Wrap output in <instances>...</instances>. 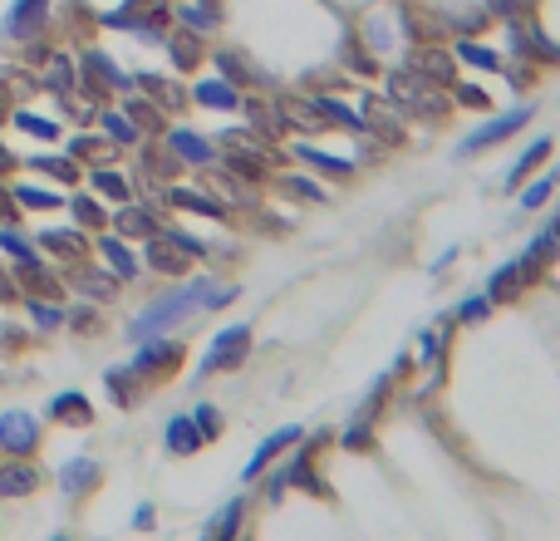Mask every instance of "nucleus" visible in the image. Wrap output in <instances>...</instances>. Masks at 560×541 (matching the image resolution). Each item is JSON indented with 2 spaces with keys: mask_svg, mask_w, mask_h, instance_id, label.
<instances>
[{
  "mask_svg": "<svg viewBox=\"0 0 560 541\" xmlns=\"http://www.w3.org/2000/svg\"><path fill=\"white\" fill-rule=\"evenodd\" d=\"M236 296H241L236 286H217L212 276H197V281H187V286H172L163 296H153V301L128 320L123 340H128V345H143V340H153V335H172L177 325H187V320L202 315V310H226Z\"/></svg>",
  "mask_w": 560,
  "mask_h": 541,
  "instance_id": "f257e3e1",
  "label": "nucleus"
},
{
  "mask_svg": "<svg viewBox=\"0 0 560 541\" xmlns=\"http://www.w3.org/2000/svg\"><path fill=\"white\" fill-rule=\"evenodd\" d=\"M330 443H335V433H330V428H320L305 448L295 443V453L280 463L276 473L266 468V473H261V478H266V502H280V497H285V492H295V487H305L310 497H330V482L315 478V458H320V448H330Z\"/></svg>",
  "mask_w": 560,
  "mask_h": 541,
  "instance_id": "f03ea898",
  "label": "nucleus"
},
{
  "mask_svg": "<svg viewBox=\"0 0 560 541\" xmlns=\"http://www.w3.org/2000/svg\"><path fill=\"white\" fill-rule=\"evenodd\" d=\"M531 119H536V109H531V104H516V109H506V114H497V119L477 123V128L457 143V158H477V153L497 148V143H506V138H516Z\"/></svg>",
  "mask_w": 560,
  "mask_h": 541,
  "instance_id": "7ed1b4c3",
  "label": "nucleus"
},
{
  "mask_svg": "<svg viewBox=\"0 0 560 541\" xmlns=\"http://www.w3.org/2000/svg\"><path fill=\"white\" fill-rule=\"evenodd\" d=\"M251 355V325H226L212 335V345H207V355L197 364V379H212V374H231V369H241Z\"/></svg>",
  "mask_w": 560,
  "mask_h": 541,
  "instance_id": "20e7f679",
  "label": "nucleus"
},
{
  "mask_svg": "<svg viewBox=\"0 0 560 541\" xmlns=\"http://www.w3.org/2000/svg\"><path fill=\"white\" fill-rule=\"evenodd\" d=\"M182 340H168V335H153V340H143L138 345V355H133V374L143 379V384H163L172 379L177 369H182Z\"/></svg>",
  "mask_w": 560,
  "mask_h": 541,
  "instance_id": "39448f33",
  "label": "nucleus"
},
{
  "mask_svg": "<svg viewBox=\"0 0 560 541\" xmlns=\"http://www.w3.org/2000/svg\"><path fill=\"white\" fill-rule=\"evenodd\" d=\"M35 448H40V419L30 409H5L0 414V453L30 458Z\"/></svg>",
  "mask_w": 560,
  "mask_h": 541,
  "instance_id": "423d86ee",
  "label": "nucleus"
},
{
  "mask_svg": "<svg viewBox=\"0 0 560 541\" xmlns=\"http://www.w3.org/2000/svg\"><path fill=\"white\" fill-rule=\"evenodd\" d=\"M536 276H541V271H536L526 256H511V261H502V266L487 276V291H482V296H487L492 305H506V301H516V296H521Z\"/></svg>",
  "mask_w": 560,
  "mask_h": 541,
  "instance_id": "0eeeda50",
  "label": "nucleus"
},
{
  "mask_svg": "<svg viewBox=\"0 0 560 541\" xmlns=\"http://www.w3.org/2000/svg\"><path fill=\"white\" fill-rule=\"evenodd\" d=\"M50 25V0H10L0 20V40H35Z\"/></svg>",
  "mask_w": 560,
  "mask_h": 541,
  "instance_id": "6e6552de",
  "label": "nucleus"
},
{
  "mask_svg": "<svg viewBox=\"0 0 560 541\" xmlns=\"http://www.w3.org/2000/svg\"><path fill=\"white\" fill-rule=\"evenodd\" d=\"M300 438H305V428H300V423H285V428H276L271 438H261V448H256V453H251V463L241 468V482H261V473H266V468H276Z\"/></svg>",
  "mask_w": 560,
  "mask_h": 541,
  "instance_id": "1a4fd4ad",
  "label": "nucleus"
},
{
  "mask_svg": "<svg viewBox=\"0 0 560 541\" xmlns=\"http://www.w3.org/2000/svg\"><path fill=\"white\" fill-rule=\"evenodd\" d=\"M109 222H113V232H118L123 241H148V237H158V232H163V217H158L153 207L133 202V197H128V202H118V212H113Z\"/></svg>",
  "mask_w": 560,
  "mask_h": 541,
  "instance_id": "9d476101",
  "label": "nucleus"
},
{
  "mask_svg": "<svg viewBox=\"0 0 560 541\" xmlns=\"http://www.w3.org/2000/svg\"><path fill=\"white\" fill-rule=\"evenodd\" d=\"M35 241H40V251L59 256L64 266H84L89 261V232L84 227H45Z\"/></svg>",
  "mask_w": 560,
  "mask_h": 541,
  "instance_id": "9b49d317",
  "label": "nucleus"
},
{
  "mask_svg": "<svg viewBox=\"0 0 560 541\" xmlns=\"http://www.w3.org/2000/svg\"><path fill=\"white\" fill-rule=\"evenodd\" d=\"M40 487H45V473H40L35 458H10L5 453V463H0V497H35Z\"/></svg>",
  "mask_w": 560,
  "mask_h": 541,
  "instance_id": "f8f14e48",
  "label": "nucleus"
},
{
  "mask_svg": "<svg viewBox=\"0 0 560 541\" xmlns=\"http://www.w3.org/2000/svg\"><path fill=\"white\" fill-rule=\"evenodd\" d=\"M168 138V153L177 163H192V168H207V163H217V143L212 138H202L197 128H163Z\"/></svg>",
  "mask_w": 560,
  "mask_h": 541,
  "instance_id": "ddd939ff",
  "label": "nucleus"
},
{
  "mask_svg": "<svg viewBox=\"0 0 560 541\" xmlns=\"http://www.w3.org/2000/svg\"><path fill=\"white\" fill-rule=\"evenodd\" d=\"M59 492L69 497V502H79V497H89L99 482H104V468L94 463V458H69V463H59Z\"/></svg>",
  "mask_w": 560,
  "mask_h": 541,
  "instance_id": "4468645a",
  "label": "nucleus"
},
{
  "mask_svg": "<svg viewBox=\"0 0 560 541\" xmlns=\"http://www.w3.org/2000/svg\"><path fill=\"white\" fill-rule=\"evenodd\" d=\"M192 104L197 109H212V114H236L241 109V89L222 79V74H212V79H197L192 84Z\"/></svg>",
  "mask_w": 560,
  "mask_h": 541,
  "instance_id": "2eb2a0df",
  "label": "nucleus"
},
{
  "mask_svg": "<svg viewBox=\"0 0 560 541\" xmlns=\"http://www.w3.org/2000/svg\"><path fill=\"white\" fill-rule=\"evenodd\" d=\"M94 404H89V394H79V389H64L50 399V423L59 428H94Z\"/></svg>",
  "mask_w": 560,
  "mask_h": 541,
  "instance_id": "dca6fc26",
  "label": "nucleus"
},
{
  "mask_svg": "<svg viewBox=\"0 0 560 541\" xmlns=\"http://www.w3.org/2000/svg\"><path fill=\"white\" fill-rule=\"evenodd\" d=\"M79 74H84V79H94V84H104V89H118V94H128V89H133V74H128V69H118L113 55H104V50H84Z\"/></svg>",
  "mask_w": 560,
  "mask_h": 541,
  "instance_id": "f3484780",
  "label": "nucleus"
},
{
  "mask_svg": "<svg viewBox=\"0 0 560 541\" xmlns=\"http://www.w3.org/2000/svg\"><path fill=\"white\" fill-rule=\"evenodd\" d=\"M99 256L109 261L113 281H133L138 271H143V261H138V251H133V241H123L118 232L113 237H99Z\"/></svg>",
  "mask_w": 560,
  "mask_h": 541,
  "instance_id": "a211bd4d",
  "label": "nucleus"
},
{
  "mask_svg": "<svg viewBox=\"0 0 560 541\" xmlns=\"http://www.w3.org/2000/svg\"><path fill=\"white\" fill-rule=\"evenodd\" d=\"M163 50H168V60L182 69V74H192L202 55H207V35H192V30H168V40H163Z\"/></svg>",
  "mask_w": 560,
  "mask_h": 541,
  "instance_id": "6ab92c4d",
  "label": "nucleus"
},
{
  "mask_svg": "<svg viewBox=\"0 0 560 541\" xmlns=\"http://www.w3.org/2000/svg\"><path fill=\"white\" fill-rule=\"evenodd\" d=\"M187 266H192V256L182 246H172L163 232L148 237V271H158V276H187Z\"/></svg>",
  "mask_w": 560,
  "mask_h": 541,
  "instance_id": "aec40b11",
  "label": "nucleus"
},
{
  "mask_svg": "<svg viewBox=\"0 0 560 541\" xmlns=\"http://www.w3.org/2000/svg\"><path fill=\"white\" fill-rule=\"evenodd\" d=\"M551 148H556V143H551V138H531V143H526V148H521V158H516V163H511V168H506V192H516V187H521V182L531 178V173H536V168H541V163H546V158H551Z\"/></svg>",
  "mask_w": 560,
  "mask_h": 541,
  "instance_id": "412c9836",
  "label": "nucleus"
},
{
  "mask_svg": "<svg viewBox=\"0 0 560 541\" xmlns=\"http://www.w3.org/2000/svg\"><path fill=\"white\" fill-rule=\"evenodd\" d=\"M163 443H168L172 458H192V453L202 448V433H197L192 414H172L168 428H163Z\"/></svg>",
  "mask_w": 560,
  "mask_h": 541,
  "instance_id": "4be33fe9",
  "label": "nucleus"
},
{
  "mask_svg": "<svg viewBox=\"0 0 560 541\" xmlns=\"http://www.w3.org/2000/svg\"><path fill=\"white\" fill-rule=\"evenodd\" d=\"M104 384H109V399L118 409H133L143 399V379L133 374V364H113L109 374H104Z\"/></svg>",
  "mask_w": 560,
  "mask_h": 541,
  "instance_id": "5701e85b",
  "label": "nucleus"
},
{
  "mask_svg": "<svg viewBox=\"0 0 560 541\" xmlns=\"http://www.w3.org/2000/svg\"><path fill=\"white\" fill-rule=\"evenodd\" d=\"M99 128H104V138H109L113 148H138V143H143V128L128 119L123 109H104V114H99Z\"/></svg>",
  "mask_w": 560,
  "mask_h": 541,
  "instance_id": "b1692460",
  "label": "nucleus"
},
{
  "mask_svg": "<svg viewBox=\"0 0 560 541\" xmlns=\"http://www.w3.org/2000/svg\"><path fill=\"white\" fill-rule=\"evenodd\" d=\"M89 187H94V192H104L109 202H128V197H133V178H128V173H118V168H109V163L89 168Z\"/></svg>",
  "mask_w": 560,
  "mask_h": 541,
  "instance_id": "393cba45",
  "label": "nucleus"
},
{
  "mask_svg": "<svg viewBox=\"0 0 560 541\" xmlns=\"http://www.w3.org/2000/svg\"><path fill=\"white\" fill-rule=\"evenodd\" d=\"M0 251L10 256V266H35V261H45V256H40V241L15 232V227H0Z\"/></svg>",
  "mask_w": 560,
  "mask_h": 541,
  "instance_id": "a878e982",
  "label": "nucleus"
},
{
  "mask_svg": "<svg viewBox=\"0 0 560 541\" xmlns=\"http://www.w3.org/2000/svg\"><path fill=\"white\" fill-rule=\"evenodd\" d=\"M241 517H246V497H231L222 512L207 522V541H236L241 537Z\"/></svg>",
  "mask_w": 560,
  "mask_h": 541,
  "instance_id": "bb28decb",
  "label": "nucleus"
},
{
  "mask_svg": "<svg viewBox=\"0 0 560 541\" xmlns=\"http://www.w3.org/2000/svg\"><path fill=\"white\" fill-rule=\"evenodd\" d=\"M69 212H74V227H84V232H104V227H109V212H104L89 192H74V197H69Z\"/></svg>",
  "mask_w": 560,
  "mask_h": 541,
  "instance_id": "cd10ccee",
  "label": "nucleus"
},
{
  "mask_svg": "<svg viewBox=\"0 0 560 541\" xmlns=\"http://www.w3.org/2000/svg\"><path fill=\"white\" fill-rule=\"evenodd\" d=\"M10 192H15V202H20V207H30V212H55V207H64V197H59L55 187H35V182H15Z\"/></svg>",
  "mask_w": 560,
  "mask_h": 541,
  "instance_id": "c85d7f7f",
  "label": "nucleus"
},
{
  "mask_svg": "<svg viewBox=\"0 0 560 541\" xmlns=\"http://www.w3.org/2000/svg\"><path fill=\"white\" fill-rule=\"evenodd\" d=\"M452 55L467 64V69H482V74H497V69H502V55H497L492 45H477V40H457Z\"/></svg>",
  "mask_w": 560,
  "mask_h": 541,
  "instance_id": "c756f323",
  "label": "nucleus"
},
{
  "mask_svg": "<svg viewBox=\"0 0 560 541\" xmlns=\"http://www.w3.org/2000/svg\"><path fill=\"white\" fill-rule=\"evenodd\" d=\"M295 153L310 163V168H320V173H330V178H354V163L349 158H335V153H320V148H310V143H295Z\"/></svg>",
  "mask_w": 560,
  "mask_h": 541,
  "instance_id": "7c9ffc66",
  "label": "nucleus"
},
{
  "mask_svg": "<svg viewBox=\"0 0 560 541\" xmlns=\"http://www.w3.org/2000/svg\"><path fill=\"white\" fill-rule=\"evenodd\" d=\"M172 20H177L182 30H192V35H212V30L222 25V20H217L212 10H202L197 0H192V5H177V10H172Z\"/></svg>",
  "mask_w": 560,
  "mask_h": 541,
  "instance_id": "2f4dec72",
  "label": "nucleus"
},
{
  "mask_svg": "<svg viewBox=\"0 0 560 541\" xmlns=\"http://www.w3.org/2000/svg\"><path fill=\"white\" fill-rule=\"evenodd\" d=\"M109 153H113L109 138H89V133L69 138V158H74V163H94V168H99V163H104Z\"/></svg>",
  "mask_w": 560,
  "mask_h": 541,
  "instance_id": "473e14b6",
  "label": "nucleus"
},
{
  "mask_svg": "<svg viewBox=\"0 0 560 541\" xmlns=\"http://www.w3.org/2000/svg\"><path fill=\"white\" fill-rule=\"evenodd\" d=\"M10 123H15L20 133H35L40 143H55L59 133H64L55 119H45V114H30V109H15V114H10Z\"/></svg>",
  "mask_w": 560,
  "mask_h": 541,
  "instance_id": "72a5a7b5",
  "label": "nucleus"
},
{
  "mask_svg": "<svg viewBox=\"0 0 560 541\" xmlns=\"http://www.w3.org/2000/svg\"><path fill=\"white\" fill-rule=\"evenodd\" d=\"M30 168H35V173H50V178H59V182H79L84 178V173H79V163H74V158H69V153H64V158H50V153H35V158H30Z\"/></svg>",
  "mask_w": 560,
  "mask_h": 541,
  "instance_id": "f704fd0d",
  "label": "nucleus"
},
{
  "mask_svg": "<svg viewBox=\"0 0 560 541\" xmlns=\"http://www.w3.org/2000/svg\"><path fill=\"white\" fill-rule=\"evenodd\" d=\"M168 202H177V207H187V212H202V217H217L222 222L226 207L222 202H212V197H202V192H187V187H172Z\"/></svg>",
  "mask_w": 560,
  "mask_h": 541,
  "instance_id": "c9c22d12",
  "label": "nucleus"
},
{
  "mask_svg": "<svg viewBox=\"0 0 560 541\" xmlns=\"http://www.w3.org/2000/svg\"><path fill=\"white\" fill-rule=\"evenodd\" d=\"M123 114L138 123V128H153V133L163 128V114H158V104H153V99H138L133 89H128V99H123Z\"/></svg>",
  "mask_w": 560,
  "mask_h": 541,
  "instance_id": "e433bc0d",
  "label": "nucleus"
},
{
  "mask_svg": "<svg viewBox=\"0 0 560 541\" xmlns=\"http://www.w3.org/2000/svg\"><path fill=\"white\" fill-rule=\"evenodd\" d=\"M556 173H546V178H536V182H526V187H516L521 192V212H536V207H546L551 202V192H556Z\"/></svg>",
  "mask_w": 560,
  "mask_h": 541,
  "instance_id": "4c0bfd02",
  "label": "nucleus"
},
{
  "mask_svg": "<svg viewBox=\"0 0 560 541\" xmlns=\"http://www.w3.org/2000/svg\"><path fill=\"white\" fill-rule=\"evenodd\" d=\"M45 84H50L55 94H64V99H69V94H74V64L64 60V55H55V60L45 64Z\"/></svg>",
  "mask_w": 560,
  "mask_h": 541,
  "instance_id": "58836bf2",
  "label": "nucleus"
},
{
  "mask_svg": "<svg viewBox=\"0 0 560 541\" xmlns=\"http://www.w3.org/2000/svg\"><path fill=\"white\" fill-rule=\"evenodd\" d=\"M192 423H197V433H202V443H212V438H222V409L217 404H197L192 409Z\"/></svg>",
  "mask_w": 560,
  "mask_h": 541,
  "instance_id": "ea45409f",
  "label": "nucleus"
},
{
  "mask_svg": "<svg viewBox=\"0 0 560 541\" xmlns=\"http://www.w3.org/2000/svg\"><path fill=\"white\" fill-rule=\"evenodd\" d=\"M339 448H344V453H364V448H374V428H369V419L349 423L344 438H339Z\"/></svg>",
  "mask_w": 560,
  "mask_h": 541,
  "instance_id": "a19ab883",
  "label": "nucleus"
},
{
  "mask_svg": "<svg viewBox=\"0 0 560 541\" xmlns=\"http://www.w3.org/2000/svg\"><path fill=\"white\" fill-rule=\"evenodd\" d=\"M25 305H30L35 330H59V325H64V310H59V301H25Z\"/></svg>",
  "mask_w": 560,
  "mask_h": 541,
  "instance_id": "79ce46f5",
  "label": "nucleus"
},
{
  "mask_svg": "<svg viewBox=\"0 0 560 541\" xmlns=\"http://www.w3.org/2000/svg\"><path fill=\"white\" fill-rule=\"evenodd\" d=\"M487 315H492V301H487V296H467V301L457 305V320H462V325H477V320H487Z\"/></svg>",
  "mask_w": 560,
  "mask_h": 541,
  "instance_id": "37998d69",
  "label": "nucleus"
},
{
  "mask_svg": "<svg viewBox=\"0 0 560 541\" xmlns=\"http://www.w3.org/2000/svg\"><path fill=\"white\" fill-rule=\"evenodd\" d=\"M217 69H222V79H231V84L251 79V64L241 60V55H231V50H222V55H217Z\"/></svg>",
  "mask_w": 560,
  "mask_h": 541,
  "instance_id": "c03bdc74",
  "label": "nucleus"
},
{
  "mask_svg": "<svg viewBox=\"0 0 560 541\" xmlns=\"http://www.w3.org/2000/svg\"><path fill=\"white\" fill-rule=\"evenodd\" d=\"M457 99H462L467 109H482V114L492 109V94H487V89H477V84H457Z\"/></svg>",
  "mask_w": 560,
  "mask_h": 541,
  "instance_id": "a18cd8bd",
  "label": "nucleus"
},
{
  "mask_svg": "<svg viewBox=\"0 0 560 541\" xmlns=\"http://www.w3.org/2000/svg\"><path fill=\"white\" fill-rule=\"evenodd\" d=\"M438 345H443V330H418V360L423 364L438 360Z\"/></svg>",
  "mask_w": 560,
  "mask_h": 541,
  "instance_id": "49530a36",
  "label": "nucleus"
},
{
  "mask_svg": "<svg viewBox=\"0 0 560 541\" xmlns=\"http://www.w3.org/2000/svg\"><path fill=\"white\" fill-rule=\"evenodd\" d=\"M79 286H84V296L94 291V301H113V281L109 276H89V271H84V276H79Z\"/></svg>",
  "mask_w": 560,
  "mask_h": 541,
  "instance_id": "de8ad7c7",
  "label": "nucleus"
},
{
  "mask_svg": "<svg viewBox=\"0 0 560 541\" xmlns=\"http://www.w3.org/2000/svg\"><path fill=\"white\" fill-rule=\"evenodd\" d=\"M20 222V202H15V192L0 182V227H15Z\"/></svg>",
  "mask_w": 560,
  "mask_h": 541,
  "instance_id": "09e8293b",
  "label": "nucleus"
},
{
  "mask_svg": "<svg viewBox=\"0 0 560 541\" xmlns=\"http://www.w3.org/2000/svg\"><path fill=\"white\" fill-rule=\"evenodd\" d=\"M285 187H295L300 197H310V202H325V187H315L310 178H285Z\"/></svg>",
  "mask_w": 560,
  "mask_h": 541,
  "instance_id": "8fccbe9b",
  "label": "nucleus"
},
{
  "mask_svg": "<svg viewBox=\"0 0 560 541\" xmlns=\"http://www.w3.org/2000/svg\"><path fill=\"white\" fill-rule=\"evenodd\" d=\"M0 301H20V286H15V266H10V271L0 266Z\"/></svg>",
  "mask_w": 560,
  "mask_h": 541,
  "instance_id": "3c124183",
  "label": "nucleus"
},
{
  "mask_svg": "<svg viewBox=\"0 0 560 541\" xmlns=\"http://www.w3.org/2000/svg\"><path fill=\"white\" fill-rule=\"evenodd\" d=\"M153 517H158V512H153V502H143V507L133 512V527H138V532H148V527H153Z\"/></svg>",
  "mask_w": 560,
  "mask_h": 541,
  "instance_id": "603ef678",
  "label": "nucleus"
},
{
  "mask_svg": "<svg viewBox=\"0 0 560 541\" xmlns=\"http://www.w3.org/2000/svg\"><path fill=\"white\" fill-rule=\"evenodd\" d=\"M15 168H20V158H15V153H10V148L0 143V178H10Z\"/></svg>",
  "mask_w": 560,
  "mask_h": 541,
  "instance_id": "864d4df0",
  "label": "nucleus"
},
{
  "mask_svg": "<svg viewBox=\"0 0 560 541\" xmlns=\"http://www.w3.org/2000/svg\"><path fill=\"white\" fill-rule=\"evenodd\" d=\"M197 5H202V10H212V15L222 20V0H197Z\"/></svg>",
  "mask_w": 560,
  "mask_h": 541,
  "instance_id": "5fc2aeb1",
  "label": "nucleus"
},
{
  "mask_svg": "<svg viewBox=\"0 0 560 541\" xmlns=\"http://www.w3.org/2000/svg\"><path fill=\"white\" fill-rule=\"evenodd\" d=\"M50 541H74V537H50Z\"/></svg>",
  "mask_w": 560,
  "mask_h": 541,
  "instance_id": "6e6d98bb",
  "label": "nucleus"
},
{
  "mask_svg": "<svg viewBox=\"0 0 560 541\" xmlns=\"http://www.w3.org/2000/svg\"><path fill=\"white\" fill-rule=\"evenodd\" d=\"M202 541H207V532H202Z\"/></svg>",
  "mask_w": 560,
  "mask_h": 541,
  "instance_id": "4d7b16f0",
  "label": "nucleus"
},
{
  "mask_svg": "<svg viewBox=\"0 0 560 541\" xmlns=\"http://www.w3.org/2000/svg\"><path fill=\"white\" fill-rule=\"evenodd\" d=\"M556 178H560V168H556Z\"/></svg>",
  "mask_w": 560,
  "mask_h": 541,
  "instance_id": "13d9d810",
  "label": "nucleus"
}]
</instances>
